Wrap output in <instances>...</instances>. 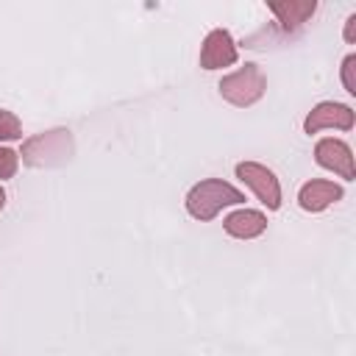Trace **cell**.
Masks as SVG:
<instances>
[{
	"mask_svg": "<svg viewBox=\"0 0 356 356\" xmlns=\"http://www.w3.org/2000/svg\"><path fill=\"white\" fill-rule=\"evenodd\" d=\"M242 200H245V195L239 189H234L225 181L209 178V181H200L197 186H192V192L186 195V209L197 220H211L222 206L242 203Z\"/></svg>",
	"mask_w": 356,
	"mask_h": 356,
	"instance_id": "6da1fadb",
	"label": "cell"
},
{
	"mask_svg": "<svg viewBox=\"0 0 356 356\" xmlns=\"http://www.w3.org/2000/svg\"><path fill=\"white\" fill-rule=\"evenodd\" d=\"M72 156V136L70 131H47L39 134L33 139L25 142L22 147V159L31 167H53V164H64Z\"/></svg>",
	"mask_w": 356,
	"mask_h": 356,
	"instance_id": "7a4b0ae2",
	"label": "cell"
},
{
	"mask_svg": "<svg viewBox=\"0 0 356 356\" xmlns=\"http://www.w3.org/2000/svg\"><path fill=\"white\" fill-rule=\"evenodd\" d=\"M267 89V78L256 64H245L234 75L220 81V95L234 106H250L256 103Z\"/></svg>",
	"mask_w": 356,
	"mask_h": 356,
	"instance_id": "3957f363",
	"label": "cell"
},
{
	"mask_svg": "<svg viewBox=\"0 0 356 356\" xmlns=\"http://www.w3.org/2000/svg\"><path fill=\"white\" fill-rule=\"evenodd\" d=\"M236 175L259 195V200H261L267 209H278V206H281V186H278V178H275L267 167H261V164H256V161H242V164L236 167Z\"/></svg>",
	"mask_w": 356,
	"mask_h": 356,
	"instance_id": "277c9868",
	"label": "cell"
},
{
	"mask_svg": "<svg viewBox=\"0 0 356 356\" xmlns=\"http://www.w3.org/2000/svg\"><path fill=\"white\" fill-rule=\"evenodd\" d=\"M306 134H317L320 128H339V131H350L353 128V111L342 103H320L312 108V114L303 122Z\"/></svg>",
	"mask_w": 356,
	"mask_h": 356,
	"instance_id": "5b68a950",
	"label": "cell"
},
{
	"mask_svg": "<svg viewBox=\"0 0 356 356\" xmlns=\"http://www.w3.org/2000/svg\"><path fill=\"white\" fill-rule=\"evenodd\" d=\"M314 156H317V164L320 167L334 170V172H339L348 181L356 175V170H353V153L339 139H320L317 147H314Z\"/></svg>",
	"mask_w": 356,
	"mask_h": 356,
	"instance_id": "8992f818",
	"label": "cell"
},
{
	"mask_svg": "<svg viewBox=\"0 0 356 356\" xmlns=\"http://www.w3.org/2000/svg\"><path fill=\"white\" fill-rule=\"evenodd\" d=\"M236 61V47L228 31H211L203 42L200 50V67L203 70H217V67H228Z\"/></svg>",
	"mask_w": 356,
	"mask_h": 356,
	"instance_id": "52a82bcc",
	"label": "cell"
},
{
	"mask_svg": "<svg viewBox=\"0 0 356 356\" xmlns=\"http://www.w3.org/2000/svg\"><path fill=\"white\" fill-rule=\"evenodd\" d=\"M339 197H342V189L331 181H309L298 195V200L306 211H323L325 206H331Z\"/></svg>",
	"mask_w": 356,
	"mask_h": 356,
	"instance_id": "ba28073f",
	"label": "cell"
},
{
	"mask_svg": "<svg viewBox=\"0 0 356 356\" xmlns=\"http://www.w3.org/2000/svg\"><path fill=\"white\" fill-rule=\"evenodd\" d=\"M267 228V220L261 211H250V209H242V211H234L225 217V231L236 239H253L259 236L261 231Z\"/></svg>",
	"mask_w": 356,
	"mask_h": 356,
	"instance_id": "9c48e42d",
	"label": "cell"
},
{
	"mask_svg": "<svg viewBox=\"0 0 356 356\" xmlns=\"http://www.w3.org/2000/svg\"><path fill=\"white\" fill-rule=\"evenodd\" d=\"M314 8H317V3L314 0H289V3H270V11L278 17V22L284 25V28H298V25H303L312 14H314Z\"/></svg>",
	"mask_w": 356,
	"mask_h": 356,
	"instance_id": "30bf717a",
	"label": "cell"
},
{
	"mask_svg": "<svg viewBox=\"0 0 356 356\" xmlns=\"http://www.w3.org/2000/svg\"><path fill=\"white\" fill-rule=\"evenodd\" d=\"M19 136H22L19 120L11 111H3L0 108V139H19Z\"/></svg>",
	"mask_w": 356,
	"mask_h": 356,
	"instance_id": "8fae6325",
	"label": "cell"
},
{
	"mask_svg": "<svg viewBox=\"0 0 356 356\" xmlns=\"http://www.w3.org/2000/svg\"><path fill=\"white\" fill-rule=\"evenodd\" d=\"M17 172V153L11 147H0V178H11Z\"/></svg>",
	"mask_w": 356,
	"mask_h": 356,
	"instance_id": "7c38bea8",
	"label": "cell"
},
{
	"mask_svg": "<svg viewBox=\"0 0 356 356\" xmlns=\"http://www.w3.org/2000/svg\"><path fill=\"white\" fill-rule=\"evenodd\" d=\"M353 70H356V56H348L345 64H342V81H345V89L350 95H356V78H353Z\"/></svg>",
	"mask_w": 356,
	"mask_h": 356,
	"instance_id": "4fadbf2b",
	"label": "cell"
},
{
	"mask_svg": "<svg viewBox=\"0 0 356 356\" xmlns=\"http://www.w3.org/2000/svg\"><path fill=\"white\" fill-rule=\"evenodd\" d=\"M345 39H348V42L356 39V14H353V17L348 19V25H345Z\"/></svg>",
	"mask_w": 356,
	"mask_h": 356,
	"instance_id": "5bb4252c",
	"label": "cell"
},
{
	"mask_svg": "<svg viewBox=\"0 0 356 356\" xmlns=\"http://www.w3.org/2000/svg\"><path fill=\"white\" fill-rule=\"evenodd\" d=\"M3 203H6V195H3V189H0V209H3Z\"/></svg>",
	"mask_w": 356,
	"mask_h": 356,
	"instance_id": "9a60e30c",
	"label": "cell"
}]
</instances>
